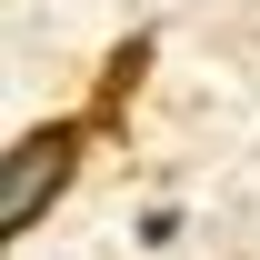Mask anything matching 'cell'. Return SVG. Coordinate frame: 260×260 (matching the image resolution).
Listing matches in <instances>:
<instances>
[{"label":"cell","instance_id":"cell-1","mask_svg":"<svg viewBox=\"0 0 260 260\" xmlns=\"http://www.w3.org/2000/svg\"><path fill=\"white\" fill-rule=\"evenodd\" d=\"M80 130H90V120H50V130H20V140H10V180H0V240L40 230V210L70 190V170H80Z\"/></svg>","mask_w":260,"mask_h":260}]
</instances>
